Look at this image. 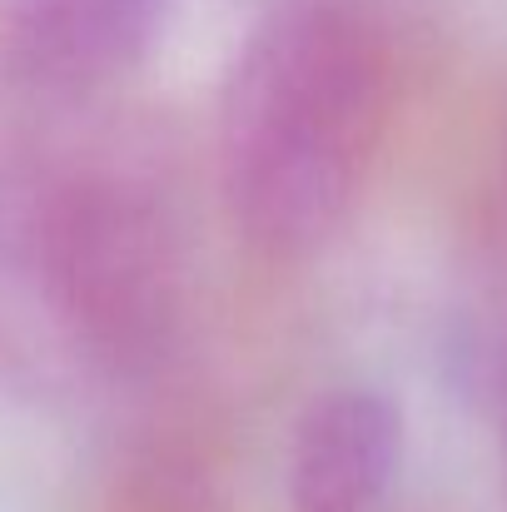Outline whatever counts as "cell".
Here are the masks:
<instances>
[{"label":"cell","instance_id":"cell-1","mask_svg":"<svg viewBox=\"0 0 507 512\" xmlns=\"http://www.w3.org/2000/svg\"><path fill=\"white\" fill-rule=\"evenodd\" d=\"M388 105V45L368 15L343 0L264 15L234 50L214 115V170L234 229L279 259L324 249L368 184Z\"/></svg>","mask_w":507,"mask_h":512},{"label":"cell","instance_id":"cell-2","mask_svg":"<svg viewBox=\"0 0 507 512\" xmlns=\"http://www.w3.org/2000/svg\"><path fill=\"white\" fill-rule=\"evenodd\" d=\"M15 254L60 334L110 373H150L184 334V219L150 165L75 155L10 194Z\"/></svg>","mask_w":507,"mask_h":512},{"label":"cell","instance_id":"cell-3","mask_svg":"<svg viewBox=\"0 0 507 512\" xmlns=\"http://www.w3.org/2000/svg\"><path fill=\"white\" fill-rule=\"evenodd\" d=\"M403 413L368 383L314 393L289 433L284 488L294 512H378L398 478Z\"/></svg>","mask_w":507,"mask_h":512},{"label":"cell","instance_id":"cell-4","mask_svg":"<svg viewBox=\"0 0 507 512\" xmlns=\"http://www.w3.org/2000/svg\"><path fill=\"white\" fill-rule=\"evenodd\" d=\"M165 15L169 0H0V45L40 85L95 90L155 50Z\"/></svg>","mask_w":507,"mask_h":512},{"label":"cell","instance_id":"cell-5","mask_svg":"<svg viewBox=\"0 0 507 512\" xmlns=\"http://www.w3.org/2000/svg\"><path fill=\"white\" fill-rule=\"evenodd\" d=\"M110 512H224V498L209 483L204 463L184 453H150L115 488Z\"/></svg>","mask_w":507,"mask_h":512}]
</instances>
